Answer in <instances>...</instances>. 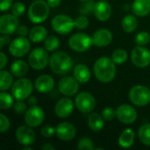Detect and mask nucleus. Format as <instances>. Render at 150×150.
I'll return each instance as SVG.
<instances>
[{"mask_svg":"<svg viewBox=\"0 0 150 150\" xmlns=\"http://www.w3.org/2000/svg\"><path fill=\"white\" fill-rule=\"evenodd\" d=\"M93 71L98 81L107 83L114 79L116 76V66L112 58L104 56L96 61Z\"/></svg>","mask_w":150,"mask_h":150,"instance_id":"1","label":"nucleus"},{"mask_svg":"<svg viewBox=\"0 0 150 150\" xmlns=\"http://www.w3.org/2000/svg\"><path fill=\"white\" fill-rule=\"evenodd\" d=\"M73 65L74 62L70 55L62 51L54 53L49 59L50 69L56 75H67L72 69Z\"/></svg>","mask_w":150,"mask_h":150,"instance_id":"2","label":"nucleus"},{"mask_svg":"<svg viewBox=\"0 0 150 150\" xmlns=\"http://www.w3.org/2000/svg\"><path fill=\"white\" fill-rule=\"evenodd\" d=\"M49 5L43 0L33 1L28 9V18L35 24L44 22L49 15Z\"/></svg>","mask_w":150,"mask_h":150,"instance_id":"3","label":"nucleus"},{"mask_svg":"<svg viewBox=\"0 0 150 150\" xmlns=\"http://www.w3.org/2000/svg\"><path fill=\"white\" fill-rule=\"evenodd\" d=\"M33 91V85L30 79L20 78L11 86V94L17 100H25L28 98Z\"/></svg>","mask_w":150,"mask_h":150,"instance_id":"4","label":"nucleus"},{"mask_svg":"<svg viewBox=\"0 0 150 150\" xmlns=\"http://www.w3.org/2000/svg\"><path fill=\"white\" fill-rule=\"evenodd\" d=\"M130 101L137 106H145L150 103V89L144 85H135L129 91Z\"/></svg>","mask_w":150,"mask_h":150,"instance_id":"5","label":"nucleus"},{"mask_svg":"<svg viewBox=\"0 0 150 150\" xmlns=\"http://www.w3.org/2000/svg\"><path fill=\"white\" fill-rule=\"evenodd\" d=\"M52 28L59 34H68L75 27V20L65 14H58L51 21Z\"/></svg>","mask_w":150,"mask_h":150,"instance_id":"6","label":"nucleus"},{"mask_svg":"<svg viewBox=\"0 0 150 150\" xmlns=\"http://www.w3.org/2000/svg\"><path fill=\"white\" fill-rule=\"evenodd\" d=\"M92 45V38L83 33H75L69 40V47L76 52L87 51L91 47Z\"/></svg>","mask_w":150,"mask_h":150,"instance_id":"7","label":"nucleus"},{"mask_svg":"<svg viewBox=\"0 0 150 150\" xmlns=\"http://www.w3.org/2000/svg\"><path fill=\"white\" fill-rule=\"evenodd\" d=\"M47 50H45L41 47H38L33 49L28 57L29 65L35 70H41L44 69L48 62H49V57L48 54L47 52Z\"/></svg>","mask_w":150,"mask_h":150,"instance_id":"8","label":"nucleus"},{"mask_svg":"<svg viewBox=\"0 0 150 150\" xmlns=\"http://www.w3.org/2000/svg\"><path fill=\"white\" fill-rule=\"evenodd\" d=\"M31 45L25 37H18L13 40L9 46V52L14 57L19 58L26 55L30 51Z\"/></svg>","mask_w":150,"mask_h":150,"instance_id":"9","label":"nucleus"},{"mask_svg":"<svg viewBox=\"0 0 150 150\" xmlns=\"http://www.w3.org/2000/svg\"><path fill=\"white\" fill-rule=\"evenodd\" d=\"M132 62L138 68H146L150 64V51L143 46L135 47L131 53Z\"/></svg>","mask_w":150,"mask_h":150,"instance_id":"10","label":"nucleus"},{"mask_svg":"<svg viewBox=\"0 0 150 150\" xmlns=\"http://www.w3.org/2000/svg\"><path fill=\"white\" fill-rule=\"evenodd\" d=\"M75 104L77 109L83 113H90L96 106V100L91 93L81 92L76 97Z\"/></svg>","mask_w":150,"mask_h":150,"instance_id":"11","label":"nucleus"},{"mask_svg":"<svg viewBox=\"0 0 150 150\" xmlns=\"http://www.w3.org/2000/svg\"><path fill=\"white\" fill-rule=\"evenodd\" d=\"M44 111L37 105H32L25 113V122L31 127H39L44 120Z\"/></svg>","mask_w":150,"mask_h":150,"instance_id":"12","label":"nucleus"},{"mask_svg":"<svg viewBox=\"0 0 150 150\" xmlns=\"http://www.w3.org/2000/svg\"><path fill=\"white\" fill-rule=\"evenodd\" d=\"M58 89L62 94L67 97L74 96L77 93L79 90L78 81L75 78V76L74 77L69 76H64L59 81Z\"/></svg>","mask_w":150,"mask_h":150,"instance_id":"13","label":"nucleus"},{"mask_svg":"<svg viewBox=\"0 0 150 150\" xmlns=\"http://www.w3.org/2000/svg\"><path fill=\"white\" fill-rule=\"evenodd\" d=\"M137 112L130 105H121L116 110V117L123 124H133L137 120Z\"/></svg>","mask_w":150,"mask_h":150,"instance_id":"14","label":"nucleus"},{"mask_svg":"<svg viewBox=\"0 0 150 150\" xmlns=\"http://www.w3.org/2000/svg\"><path fill=\"white\" fill-rule=\"evenodd\" d=\"M18 17L11 14H4L0 18V33L2 34H12L18 28Z\"/></svg>","mask_w":150,"mask_h":150,"instance_id":"15","label":"nucleus"},{"mask_svg":"<svg viewBox=\"0 0 150 150\" xmlns=\"http://www.w3.org/2000/svg\"><path fill=\"white\" fill-rule=\"evenodd\" d=\"M16 138L19 144L31 146L35 141V133L29 126H20L16 131Z\"/></svg>","mask_w":150,"mask_h":150,"instance_id":"16","label":"nucleus"},{"mask_svg":"<svg viewBox=\"0 0 150 150\" xmlns=\"http://www.w3.org/2000/svg\"><path fill=\"white\" fill-rule=\"evenodd\" d=\"M55 130L57 137L63 142L73 140L76 134V130L75 127L69 122H62L58 124Z\"/></svg>","mask_w":150,"mask_h":150,"instance_id":"17","label":"nucleus"},{"mask_svg":"<svg viewBox=\"0 0 150 150\" xmlns=\"http://www.w3.org/2000/svg\"><path fill=\"white\" fill-rule=\"evenodd\" d=\"M73 110H74V103L69 98H61L59 101H57L54 107L55 114L62 119L68 118L73 112Z\"/></svg>","mask_w":150,"mask_h":150,"instance_id":"18","label":"nucleus"},{"mask_svg":"<svg viewBox=\"0 0 150 150\" xmlns=\"http://www.w3.org/2000/svg\"><path fill=\"white\" fill-rule=\"evenodd\" d=\"M112 40V33L106 28H102L96 31L92 36L93 45L98 47H104L111 44Z\"/></svg>","mask_w":150,"mask_h":150,"instance_id":"19","label":"nucleus"},{"mask_svg":"<svg viewBox=\"0 0 150 150\" xmlns=\"http://www.w3.org/2000/svg\"><path fill=\"white\" fill-rule=\"evenodd\" d=\"M93 13L96 17L100 21H106L110 18L112 15V7L111 5L105 2V1H98L96 2Z\"/></svg>","mask_w":150,"mask_h":150,"instance_id":"20","label":"nucleus"},{"mask_svg":"<svg viewBox=\"0 0 150 150\" xmlns=\"http://www.w3.org/2000/svg\"><path fill=\"white\" fill-rule=\"evenodd\" d=\"M34 87L40 93H47L54 87V80L49 75H41L35 80Z\"/></svg>","mask_w":150,"mask_h":150,"instance_id":"21","label":"nucleus"},{"mask_svg":"<svg viewBox=\"0 0 150 150\" xmlns=\"http://www.w3.org/2000/svg\"><path fill=\"white\" fill-rule=\"evenodd\" d=\"M132 11L138 17H145L150 13V0H134Z\"/></svg>","mask_w":150,"mask_h":150,"instance_id":"22","label":"nucleus"},{"mask_svg":"<svg viewBox=\"0 0 150 150\" xmlns=\"http://www.w3.org/2000/svg\"><path fill=\"white\" fill-rule=\"evenodd\" d=\"M73 73L75 78L79 83H86L91 79V71L89 68L84 64H77L76 66H75Z\"/></svg>","mask_w":150,"mask_h":150,"instance_id":"23","label":"nucleus"},{"mask_svg":"<svg viewBox=\"0 0 150 150\" xmlns=\"http://www.w3.org/2000/svg\"><path fill=\"white\" fill-rule=\"evenodd\" d=\"M47 37V31L42 25H35L29 32V39L34 43H40Z\"/></svg>","mask_w":150,"mask_h":150,"instance_id":"24","label":"nucleus"},{"mask_svg":"<svg viewBox=\"0 0 150 150\" xmlns=\"http://www.w3.org/2000/svg\"><path fill=\"white\" fill-rule=\"evenodd\" d=\"M134 139H135L134 132L131 128H127L121 133V134L119 137L118 142L121 148L128 149L132 147V145L134 144Z\"/></svg>","mask_w":150,"mask_h":150,"instance_id":"25","label":"nucleus"},{"mask_svg":"<svg viewBox=\"0 0 150 150\" xmlns=\"http://www.w3.org/2000/svg\"><path fill=\"white\" fill-rule=\"evenodd\" d=\"M11 74L16 77H22L28 72V65L23 60H17L11 66Z\"/></svg>","mask_w":150,"mask_h":150,"instance_id":"26","label":"nucleus"},{"mask_svg":"<svg viewBox=\"0 0 150 150\" xmlns=\"http://www.w3.org/2000/svg\"><path fill=\"white\" fill-rule=\"evenodd\" d=\"M104 118L96 112H92L88 117V125L89 127L94 132H99L103 129L105 122Z\"/></svg>","mask_w":150,"mask_h":150,"instance_id":"27","label":"nucleus"},{"mask_svg":"<svg viewBox=\"0 0 150 150\" xmlns=\"http://www.w3.org/2000/svg\"><path fill=\"white\" fill-rule=\"evenodd\" d=\"M121 25H122L123 30L126 33H131L136 30L137 25H138V20L134 15L128 14L123 18L122 22H121Z\"/></svg>","mask_w":150,"mask_h":150,"instance_id":"28","label":"nucleus"},{"mask_svg":"<svg viewBox=\"0 0 150 150\" xmlns=\"http://www.w3.org/2000/svg\"><path fill=\"white\" fill-rule=\"evenodd\" d=\"M13 75L10 72L1 69L0 71V91H5L10 87L12 86L13 83Z\"/></svg>","mask_w":150,"mask_h":150,"instance_id":"29","label":"nucleus"},{"mask_svg":"<svg viewBox=\"0 0 150 150\" xmlns=\"http://www.w3.org/2000/svg\"><path fill=\"white\" fill-rule=\"evenodd\" d=\"M138 137L142 144L150 146V124L146 123L142 125L138 130Z\"/></svg>","mask_w":150,"mask_h":150,"instance_id":"30","label":"nucleus"},{"mask_svg":"<svg viewBox=\"0 0 150 150\" xmlns=\"http://www.w3.org/2000/svg\"><path fill=\"white\" fill-rule=\"evenodd\" d=\"M127 53L124 49H116L112 54V60L115 64H123L127 60Z\"/></svg>","mask_w":150,"mask_h":150,"instance_id":"31","label":"nucleus"},{"mask_svg":"<svg viewBox=\"0 0 150 150\" xmlns=\"http://www.w3.org/2000/svg\"><path fill=\"white\" fill-rule=\"evenodd\" d=\"M60 46V40L56 36L54 35H50L48 37H47V39L45 40V43H44V47L46 48V50L49 51V52H53L54 50H56Z\"/></svg>","mask_w":150,"mask_h":150,"instance_id":"32","label":"nucleus"},{"mask_svg":"<svg viewBox=\"0 0 150 150\" xmlns=\"http://www.w3.org/2000/svg\"><path fill=\"white\" fill-rule=\"evenodd\" d=\"M13 105V98L11 95L1 91L0 93V107L2 110H7Z\"/></svg>","mask_w":150,"mask_h":150,"instance_id":"33","label":"nucleus"},{"mask_svg":"<svg viewBox=\"0 0 150 150\" xmlns=\"http://www.w3.org/2000/svg\"><path fill=\"white\" fill-rule=\"evenodd\" d=\"M96 2L94 0H88L83 2L80 7H79V12L81 15H90L91 12H93L94 6Z\"/></svg>","mask_w":150,"mask_h":150,"instance_id":"34","label":"nucleus"},{"mask_svg":"<svg viewBox=\"0 0 150 150\" xmlns=\"http://www.w3.org/2000/svg\"><path fill=\"white\" fill-rule=\"evenodd\" d=\"M77 149H89V150H93L95 149V147H94V143L90 139V138H87V137H83L82 138L78 144H77Z\"/></svg>","mask_w":150,"mask_h":150,"instance_id":"35","label":"nucleus"},{"mask_svg":"<svg viewBox=\"0 0 150 150\" xmlns=\"http://www.w3.org/2000/svg\"><path fill=\"white\" fill-rule=\"evenodd\" d=\"M11 13L16 17H20L25 11V6L22 2H16L12 4L11 8Z\"/></svg>","mask_w":150,"mask_h":150,"instance_id":"36","label":"nucleus"},{"mask_svg":"<svg viewBox=\"0 0 150 150\" xmlns=\"http://www.w3.org/2000/svg\"><path fill=\"white\" fill-rule=\"evenodd\" d=\"M150 41V34L147 32H141L135 37V42L139 46L147 45Z\"/></svg>","mask_w":150,"mask_h":150,"instance_id":"37","label":"nucleus"},{"mask_svg":"<svg viewBox=\"0 0 150 150\" xmlns=\"http://www.w3.org/2000/svg\"><path fill=\"white\" fill-rule=\"evenodd\" d=\"M88 25H89V19L87 17H85V15H81L75 19V27H76L77 29L83 30L87 28Z\"/></svg>","mask_w":150,"mask_h":150,"instance_id":"38","label":"nucleus"},{"mask_svg":"<svg viewBox=\"0 0 150 150\" xmlns=\"http://www.w3.org/2000/svg\"><path fill=\"white\" fill-rule=\"evenodd\" d=\"M10 127H11V123L9 119L4 113H0V132L3 134L8 132Z\"/></svg>","mask_w":150,"mask_h":150,"instance_id":"39","label":"nucleus"},{"mask_svg":"<svg viewBox=\"0 0 150 150\" xmlns=\"http://www.w3.org/2000/svg\"><path fill=\"white\" fill-rule=\"evenodd\" d=\"M40 134L45 138H51L54 134H56V130L50 125H46L40 129Z\"/></svg>","mask_w":150,"mask_h":150,"instance_id":"40","label":"nucleus"},{"mask_svg":"<svg viewBox=\"0 0 150 150\" xmlns=\"http://www.w3.org/2000/svg\"><path fill=\"white\" fill-rule=\"evenodd\" d=\"M14 111L17 114H23L25 113V112L27 111V105L23 101V100H18L15 104H14Z\"/></svg>","mask_w":150,"mask_h":150,"instance_id":"41","label":"nucleus"},{"mask_svg":"<svg viewBox=\"0 0 150 150\" xmlns=\"http://www.w3.org/2000/svg\"><path fill=\"white\" fill-rule=\"evenodd\" d=\"M102 117L105 120H112L116 117V111H114L112 107H106L102 111Z\"/></svg>","mask_w":150,"mask_h":150,"instance_id":"42","label":"nucleus"},{"mask_svg":"<svg viewBox=\"0 0 150 150\" xmlns=\"http://www.w3.org/2000/svg\"><path fill=\"white\" fill-rule=\"evenodd\" d=\"M12 6V0H1V11H5L11 8Z\"/></svg>","mask_w":150,"mask_h":150,"instance_id":"43","label":"nucleus"},{"mask_svg":"<svg viewBox=\"0 0 150 150\" xmlns=\"http://www.w3.org/2000/svg\"><path fill=\"white\" fill-rule=\"evenodd\" d=\"M17 33L19 36H22V37H25L27 34H28V28L25 26V25H20L18 26V30H17Z\"/></svg>","mask_w":150,"mask_h":150,"instance_id":"44","label":"nucleus"},{"mask_svg":"<svg viewBox=\"0 0 150 150\" xmlns=\"http://www.w3.org/2000/svg\"><path fill=\"white\" fill-rule=\"evenodd\" d=\"M0 42H1V46L0 47H1V48H3L4 46L11 43V38L8 36V34H4L3 36L0 37Z\"/></svg>","mask_w":150,"mask_h":150,"instance_id":"45","label":"nucleus"},{"mask_svg":"<svg viewBox=\"0 0 150 150\" xmlns=\"http://www.w3.org/2000/svg\"><path fill=\"white\" fill-rule=\"evenodd\" d=\"M0 61H1L0 69H4V68L5 67V65L7 63V61H8V57H7V55L4 52H1V54H0Z\"/></svg>","mask_w":150,"mask_h":150,"instance_id":"46","label":"nucleus"},{"mask_svg":"<svg viewBox=\"0 0 150 150\" xmlns=\"http://www.w3.org/2000/svg\"><path fill=\"white\" fill-rule=\"evenodd\" d=\"M61 2H62V0H47V3L52 8H55V7L59 6Z\"/></svg>","mask_w":150,"mask_h":150,"instance_id":"47","label":"nucleus"},{"mask_svg":"<svg viewBox=\"0 0 150 150\" xmlns=\"http://www.w3.org/2000/svg\"><path fill=\"white\" fill-rule=\"evenodd\" d=\"M27 103H28V105H30L31 106H32V105H36V104H37V98H36V97H34V96H30V97L28 98Z\"/></svg>","mask_w":150,"mask_h":150,"instance_id":"48","label":"nucleus"},{"mask_svg":"<svg viewBox=\"0 0 150 150\" xmlns=\"http://www.w3.org/2000/svg\"><path fill=\"white\" fill-rule=\"evenodd\" d=\"M41 149L43 150H54L55 149V148L53 146V145H51V144H49V143H46L45 145H43L42 147H41Z\"/></svg>","mask_w":150,"mask_h":150,"instance_id":"49","label":"nucleus"},{"mask_svg":"<svg viewBox=\"0 0 150 150\" xmlns=\"http://www.w3.org/2000/svg\"><path fill=\"white\" fill-rule=\"evenodd\" d=\"M23 150H32V148L29 146H25V148L23 149Z\"/></svg>","mask_w":150,"mask_h":150,"instance_id":"50","label":"nucleus"},{"mask_svg":"<svg viewBox=\"0 0 150 150\" xmlns=\"http://www.w3.org/2000/svg\"><path fill=\"white\" fill-rule=\"evenodd\" d=\"M95 149L96 150H103L104 149V148H95Z\"/></svg>","mask_w":150,"mask_h":150,"instance_id":"51","label":"nucleus"},{"mask_svg":"<svg viewBox=\"0 0 150 150\" xmlns=\"http://www.w3.org/2000/svg\"><path fill=\"white\" fill-rule=\"evenodd\" d=\"M79 1H81V2H85V1H88V0H79Z\"/></svg>","mask_w":150,"mask_h":150,"instance_id":"52","label":"nucleus"}]
</instances>
